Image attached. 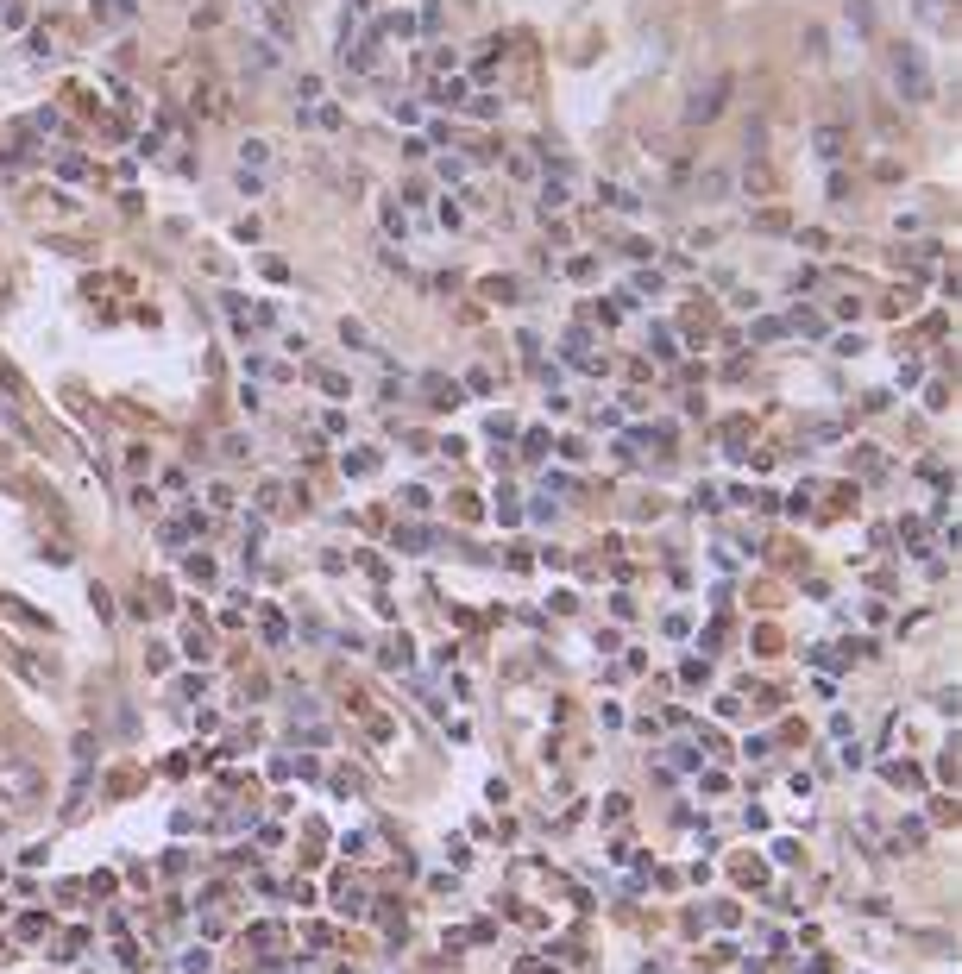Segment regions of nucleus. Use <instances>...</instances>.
Masks as SVG:
<instances>
[{
	"instance_id": "nucleus-5",
	"label": "nucleus",
	"mask_w": 962,
	"mask_h": 974,
	"mask_svg": "<svg viewBox=\"0 0 962 974\" xmlns=\"http://www.w3.org/2000/svg\"><path fill=\"white\" fill-rule=\"evenodd\" d=\"M0 610H6V616H13V623H25V629H51V616H38V610H32V604H19V597H13V591H0Z\"/></svg>"
},
{
	"instance_id": "nucleus-8",
	"label": "nucleus",
	"mask_w": 962,
	"mask_h": 974,
	"mask_svg": "<svg viewBox=\"0 0 962 974\" xmlns=\"http://www.w3.org/2000/svg\"><path fill=\"white\" fill-rule=\"evenodd\" d=\"M410 32H415L410 13H384V19H378V38H410Z\"/></svg>"
},
{
	"instance_id": "nucleus-2",
	"label": "nucleus",
	"mask_w": 962,
	"mask_h": 974,
	"mask_svg": "<svg viewBox=\"0 0 962 974\" xmlns=\"http://www.w3.org/2000/svg\"><path fill=\"white\" fill-rule=\"evenodd\" d=\"M893 82H900L906 101H925V95H931V70H925V57H919V44H893Z\"/></svg>"
},
{
	"instance_id": "nucleus-13",
	"label": "nucleus",
	"mask_w": 962,
	"mask_h": 974,
	"mask_svg": "<svg viewBox=\"0 0 962 974\" xmlns=\"http://www.w3.org/2000/svg\"><path fill=\"white\" fill-rule=\"evenodd\" d=\"M919 6H925V13H944V0H919Z\"/></svg>"
},
{
	"instance_id": "nucleus-11",
	"label": "nucleus",
	"mask_w": 962,
	"mask_h": 974,
	"mask_svg": "<svg viewBox=\"0 0 962 974\" xmlns=\"http://www.w3.org/2000/svg\"><path fill=\"white\" fill-rule=\"evenodd\" d=\"M246 63H252V70H271L277 51H271V44H246Z\"/></svg>"
},
{
	"instance_id": "nucleus-1",
	"label": "nucleus",
	"mask_w": 962,
	"mask_h": 974,
	"mask_svg": "<svg viewBox=\"0 0 962 974\" xmlns=\"http://www.w3.org/2000/svg\"><path fill=\"white\" fill-rule=\"evenodd\" d=\"M0 792H6L13 805H32V799L44 792V773H38L32 761H19L13 748H0Z\"/></svg>"
},
{
	"instance_id": "nucleus-4",
	"label": "nucleus",
	"mask_w": 962,
	"mask_h": 974,
	"mask_svg": "<svg viewBox=\"0 0 962 974\" xmlns=\"http://www.w3.org/2000/svg\"><path fill=\"white\" fill-rule=\"evenodd\" d=\"M340 63H346V70H359V76H372V70H378V32L353 38V44L340 51Z\"/></svg>"
},
{
	"instance_id": "nucleus-7",
	"label": "nucleus",
	"mask_w": 962,
	"mask_h": 974,
	"mask_svg": "<svg viewBox=\"0 0 962 974\" xmlns=\"http://www.w3.org/2000/svg\"><path fill=\"white\" fill-rule=\"evenodd\" d=\"M265 164H271V145H265V139L240 145V170H265Z\"/></svg>"
},
{
	"instance_id": "nucleus-9",
	"label": "nucleus",
	"mask_w": 962,
	"mask_h": 974,
	"mask_svg": "<svg viewBox=\"0 0 962 974\" xmlns=\"http://www.w3.org/2000/svg\"><path fill=\"white\" fill-rule=\"evenodd\" d=\"M485 295H491V302H516V283H510V277H485Z\"/></svg>"
},
{
	"instance_id": "nucleus-6",
	"label": "nucleus",
	"mask_w": 962,
	"mask_h": 974,
	"mask_svg": "<svg viewBox=\"0 0 962 974\" xmlns=\"http://www.w3.org/2000/svg\"><path fill=\"white\" fill-rule=\"evenodd\" d=\"M843 13H849V25H855L862 38L874 32V0H843Z\"/></svg>"
},
{
	"instance_id": "nucleus-12",
	"label": "nucleus",
	"mask_w": 962,
	"mask_h": 974,
	"mask_svg": "<svg viewBox=\"0 0 962 974\" xmlns=\"http://www.w3.org/2000/svg\"><path fill=\"white\" fill-rule=\"evenodd\" d=\"M818 151H825V157H836V151H843V133H836V126H825V133H818Z\"/></svg>"
},
{
	"instance_id": "nucleus-3",
	"label": "nucleus",
	"mask_w": 962,
	"mask_h": 974,
	"mask_svg": "<svg viewBox=\"0 0 962 974\" xmlns=\"http://www.w3.org/2000/svg\"><path fill=\"white\" fill-rule=\"evenodd\" d=\"M723 101H730V76H711L698 95L686 101V126H704V120H717L723 114Z\"/></svg>"
},
{
	"instance_id": "nucleus-10",
	"label": "nucleus",
	"mask_w": 962,
	"mask_h": 974,
	"mask_svg": "<svg viewBox=\"0 0 962 974\" xmlns=\"http://www.w3.org/2000/svg\"><path fill=\"white\" fill-rule=\"evenodd\" d=\"M698 189H704V195H723V189H730V170H704Z\"/></svg>"
}]
</instances>
